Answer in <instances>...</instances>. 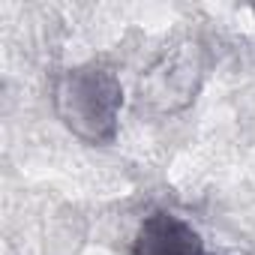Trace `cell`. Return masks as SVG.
Here are the masks:
<instances>
[{"label":"cell","instance_id":"cell-4","mask_svg":"<svg viewBox=\"0 0 255 255\" xmlns=\"http://www.w3.org/2000/svg\"><path fill=\"white\" fill-rule=\"evenodd\" d=\"M216 255H243V252H216Z\"/></svg>","mask_w":255,"mask_h":255},{"label":"cell","instance_id":"cell-3","mask_svg":"<svg viewBox=\"0 0 255 255\" xmlns=\"http://www.w3.org/2000/svg\"><path fill=\"white\" fill-rule=\"evenodd\" d=\"M132 255H207L204 237L192 222L171 210H153L135 231Z\"/></svg>","mask_w":255,"mask_h":255},{"label":"cell","instance_id":"cell-2","mask_svg":"<svg viewBox=\"0 0 255 255\" xmlns=\"http://www.w3.org/2000/svg\"><path fill=\"white\" fill-rule=\"evenodd\" d=\"M204 48L198 42H183L165 51L138 81V105L153 114H174L195 102L204 81Z\"/></svg>","mask_w":255,"mask_h":255},{"label":"cell","instance_id":"cell-5","mask_svg":"<svg viewBox=\"0 0 255 255\" xmlns=\"http://www.w3.org/2000/svg\"><path fill=\"white\" fill-rule=\"evenodd\" d=\"M252 12H255V6H252Z\"/></svg>","mask_w":255,"mask_h":255},{"label":"cell","instance_id":"cell-1","mask_svg":"<svg viewBox=\"0 0 255 255\" xmlns=\"http://www.w3.org/2000/svg\"><path fill=\"white\" fill-rule=\"evenodd\" d=\"M51 105L57 120L84 144H114L120 129L123 84L105 63H78L54 75Z\"/></svg>","mask_w":255,"mask_h":255}]
</instances>
